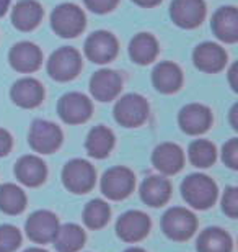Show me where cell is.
Here are the masks:
<instances>
[{"label":"cell","mask_w":238,"mask_h":252,"mask_svg":"<svg viewBox=\"0 0 238 252\" xmlns=\"http://www.w3.org/2000/svg\"><path fill=\"white\" fill-rule=\"evenodd\" d=\"M85 54L96 64L113 61L118 54V39L109 32H95L85 41Z\"/></svg>","instance_id":"7c38bea8"},{"label":"cell","mask_w":238,"mask_h":252,"mask_svg":"<svg viewBox=\"0 0 238 252\" xmlns=\"http://www.w3.org/2000/svg\"><path fill=\"white\" fill-rule=\"evenodd\" d=\"M149 117V103L139 94H128L114 105V118L124 128H137Z\"/></svg>","instance_id":"5b68a950"},{"label":"cell","mask_w":238,"mask_h":252,"mask_svg":"<svg viewBox=\"0 0 238 252\" xmlns=\"http://www.w3.org/2000/svg\"><path fill=\"white\" fill-rule=\"evenodd\" d=\"M85 231L75 223L59 226L53 243L57 252H79L85 244Z\"/></svg>","instance_id":"4316f807"},{"label":"cell","mask_w":238,"mask_h":252,"mask_svg":"<svg viewBox=\"0 0 238 252\" xmlns=\"http://www.w3.org/2000/svg\"><path fill=\"white\" fill-rule=\"evenodd\" d=\"M93 105L87 95L79 92H69L60 97L57 105V113L60 120L67 125L85 123L92 117Z\"/></svg>","instance_id":"9c48e42d"},{"label":"cell","mask_w":238,"mask_h":252,"mask_svg":"<svg viewBox=\"0 0 238 252\" xmlns=\"http://www.w3.org/2000/svg\"><path fill=\"white\" fill-rule=\"evenodd\" d=\"M15 175H17L18 182H22L26 187H39L46 180L48 169L41 158L28 154L18 159L17 165H15Z\"/></svg>","instance_id":"ac0fdd59"},{"label":"cell","mask_w":238,"mask_h":252,"mask_svg":"<svg viewBox=\"0 0 238 252\" xmlns=\"http://www.w3.org/2000/svg\"><path fill=\"white\" fill-rule=\"evenodd\" d=\"M214 34L224 43L238 41V12L235 7H222L212 18Z\"/></svg>","instance_id":"7402d4cb"},{"label":"cell","mask_w":238,"mask_h":252,"mask_svg":"<svg viewBox=\"0 0 238 252\" xmlns=\"http://www.w3.org/2000/svg\"><path fill=\"white\" fill-rule=\"evenodd\" d=\"M152 82L161 94H175L183 84V72L175 63H160L152 72Z\"/></svg>","instance_id":"603a6c76"},{"label":"cell","mask_w":238,"mask_h":252,"mask_svg":"<svg viewBox=\"0 0 238 252\" xmlns=\"http://www.w3.org/2000/svg\"><path fill=\"white\" fill-rule=\"evenodd\" d=\"M178 123L186 134L197 136L206 133L212 125V113L206 105L189 103L181 108L178 115Z\"/></svg>","instance_id":"5bb4252c"},{"label":"cell","mask_w":238,"mask_h":252,"mask_svg":"<svg viewBox=\"0 0 238 252\" xmlns=\"http://www.w3.org/2000/svg\"><path fill=\"white\" fill-rule=\"evenodd\" d=\"M161 229L166 238L176 243H183L194 236L197 229L196 215L183 206H173L161 218Z\"/></svg>","instance_id":"7a4b0ae2"},{"label":"cell","mask_w":238,"mask_h":252,"mask_svg":"<svg viewBox=\"0 0 238 252\" xmlns=\"http://www.w3.org/2000/svg\"><path fill=\"white\" fill-rule=\"evenodd\" d=\"M114 148V133L106 126L100 125L90 131L85 141V149L95 159L108 158Z\"/></svg>","instance_id":"484cf974"},{"label":"cell","mask_w":238,"mask_h":252,"mask_svg":"<svg viewBox=\"0 0 238 252\" xmlns=\"http://www.w3.org/2000/svg\"><path fill=\"white\" fill-rule=\"evenodd\" d=\"M59 229V220L53 211L38 210L29 215V218L25 223V231L29 241L36 244L53 243L55 233Z\"/></svg>","instance_id":"30bf717a"},{"label":"cell","mask_w":238,"mask_h":252,"mask_svg":"<svg viewBox=\"0 0 238 252\" xmlns=\"http://www.w3.org/2000/svg\"><path fill=\"white\" fill-rule=\"evenodd\" d=\"M53 30L62 38H75L85 28V15L74 3H62L51 15Z\"/></svg>","instance_id":"52a82bcc"},{"label":"cell","mask_w":238,"mask_h":252,"mask_svg":"<svg viewBox=\"0 0 238 252\" xmlns=\"http://www.w3.org/2000/svg\"><path fill=\"white\" fill-rule=\"evenodd\" d=\"M134 3H137V5H140V7H155V5H159L161 0H132Z\"/></svg>","instance_id":"f35d334b"},{"label":"cell","mask_w":238,"mask_h":252,"mask_svg":"<svg viewBox=\"0 0 238 252\" xmlns=\"http://www.w3.org/2000/svg\"><path fill=\"white\" fill-rule=\"evenodd\" d=\"M8 3H10V0H0V17H2V15L7 12Z\"/></svg>","instance_id":"ab89813d"},{"label":"cell","mask_w":238,"mask_h":252,"mask_svg":"<svg viewBox=\"0 0 238 252\" xmlns=\"http://www.w3.org/2000/svg\"><path fill=\"white\" fill-rule=\"evenodd\" d=\"M170 15L178 27L186 30L196 28L206 17V3L204 0H173Z\"/></svg>","instance_id":"4fadbf2b"},{"label":"cell","mask_w":238,"mask_h":252,"mask_svg":"<svg viewBox=\"0 0 238 252\" xmlns=\"http://www.w3.org/2000/svg\"><path fill=\"white\" fill-rule=\"evenodd\" d=\"M237 69H238V65L235 64L234 67L230 69V72H229V75H230V84H232V89L235 90H238V84H237Z\"/></svg>","instance_id":"74e56055"},{"label":"cell","mask_w":238,"mask_h":252,"mask_svg":"<svg viewBox=\"0 0 238 252\" xmlns=\"http://www.w3.org/2000/svg\"><path fill=\"white\" fill-rule=\"evenodd\" d=\"M171 196V184L161 175H150L140 185V198L149 206H163Z\"/></svg>","instance_id":"44dd1931"},{"label":"cell","mask_w":238,"mask_h":252,"mask_svg":"<svg viewBox=\"0 0 238 252\" xmlns=\"http://www.w3.org/2000/svg\"><path fill=\"white\" fill-rule=\"evenodd\" d=\"M111 216V208L109 205L103 200L95 198L88 201L87 206L83 210V223L87 224L90 229H101L108 224Z\"/></svg>","instance_id":"4dcf8cb0"},{"label":"cell","mask_w":238,"mask_h":252,"mask_svg":"<svg viewBox=\"0 0 238 252\" xmlns=\"http://www.w3.org/2000/svg\"><path fill=\"white\" fill-rule=\"evenodd\" d=\"M131 59L137 64H150L159 54V43L149 33H139L129 44Z\"/></svg>","instance_id":"83f0119b"},{"label":"cell","mask_w":238,"mask_h":252,"mask_svg":"<svg viewBox=\"0 0 238 252\" xmlns=\"http://www.w3.org/2000/svg\"><path fill=\"white\" fill-rule=\"evenodd\" d=\"M181 195L186 203L196 210H207L215 203L219 189L211 177L204 174H191L181 184Z\"/></svg>","instance_id":"6da1fadb"},{"label":"cell","mask_w":238,"mask_h":252,"mask_svg":"<svg viewBox=\"0 0 238 252\" xmlns=\"http://www.w3.org/2000/svg\"><path fill=\"white\" fill-rule=\"evenodd\" d=\"M192 59H194L196 67L202 72L215 74L225 67L227 53L215 43H202L194 49Z\"/></svg>","instance_id":"d6986e66"},{"label":"cell","mask_w":238,"mask_h":252,"mask_svg":"<svg viewBox=\"0 0 238 252\" xmlns=\"http://www.w3.org/2000/svg\"><path fill=\"white\" fill-rule=\"evenodd\" d=\"M12 146H13V139L12 136L7 129L0 128V158L7 156L10 151H12Z\"/></svg>","instance_id":"d590c367"},{"label":"cell","mask_w":238,"mask_h":252,"mask_svg":"<svg viewBox=\"0 0 238 252\" xmlns=\"http://www.w3.org/2000/svg\"><path fill=\"white\" fill-rule=\"evenodd\" d=\"M8 59L15 70L28 74L39 69V65L43 63V53L36 44L29 41H22L12 48Z\"/></svg>","instance_id":"e0dca14e"},{"label":"cell","mask_w":238,"mask_h":252,"mask_svg":"<svg viewBox=\"0 0 238 252\" xmlns=\"http://www.w3.org/2000/svg\"><path fill=\"white\" fill-rule=\"evenodd\" d=\"M123 89V79L116 70L101 69L90 80V92L98 102H111Z\"/></svg>","instance_id":"9a60e30c"},{"label":"cell","mask_w":238,"mask_h":252,"mask_svg":"<svg viewBox=\"0 0 238 252\" xmlns=\"http://www.w3.org/2000/svg\"><path fill=\"white\" fill-rule=\"evenodd\" d=\"M12 100L15 105L22 108H36L41 105L44 98V89L36 79L25 77L13 84L12 87Z\"/></svg>","instance_id":"ffe728a7"},{"label":"cell","mask_w":238,"mask_h":252,"mask_svg":"<svg viewBox=\"0 0 238 252\" xmlns=\"http://www.w3.org/2000/svg\"><path fill=\"white\" fill-rule=\"evenodd\" d=\"M124 252H145V251L140 248H131V249H126Z\"/></svg>","instance_id":"b9f144b4"},{"label":"cell","mask_w":238,"mask_h":252,"mask_svg":"<svg viewBox=\"0 0 238 252\" xmlns=\"http://www.w3.org/2000/svg\"><path fill=\"white\" fill-rule=\"evenodd\" d=\"M135 187V175L131 169L116 165L108 169L101 179V191L106 198L119 201L124 200L134 191Z\"/></svg>","instance_id":"277c9868"},{"label":"cell","mask_w":238,"mask_h":252,"mask_svg":"<svg viewBox=\"0 0 238 252\" xmlns=\"http://www.w3.org/2000/svg\"><path fill=\"white\" fill-rule=\"evenodd\" d=\"M196 249L197 252H232L234 241L225 229L212 226V228H206L199 234Z\"/></svg>","instance_id":"d4e9b609"},{"label":"cell","mask_w":238,"mask_h":252,"mask_svg":"<svg viewBox=\"0 0 238 252\" xmlns=\"http://www.w3.org/2000/svg\"><path fill=\"white\" fill-rule=\"evenodd\" d=\"M119 0H85V5L95 13H106L111 12Z\"/></svg>","instance_id":"e575fe53"},{"label":"cell","mask_w":238,"mask_h":252,"mask_svg":"<svg viewBox=\"0 0 238 252\" xmlns=\"http://www.w3.org/2000/svg\"><path fill=\"white\" fill-rule=\"evenodd\" d=\"M222 160L230 169H238V139H230L222 148Z\"/></svg>","instance_id":"836d02e7"},{"label":"cell","mask_w":238,"mask_h":252,"mask_svg":"<svg viewBox=\"0 0 238 252\" xmlns=\"http://www.w3.org/2000/svg\"><path fill=\"white\" fill-rule=\"evenodd\" d=\"M150 231V218L140 210L126 211L116 223V233L124 243H139Z\"/></svg>","instance_id":"8fae6325"},{"label":"cell","mask_w":238,"mask_h":252,"mask_svg":"<svg viewBox=\"0 0 238 252\" xmlns=\"http://www.w3.org/2000/svg\"><path fill=\"white\" fill-rule=\"evenodd\" d=\"M152 162L155 169L160 170L165 175L178 174L185 165V153L178 144L175 143H163L157 146L154 154H152Z\"/></svg>","instance_id":"2e32d148"},{"label":"cell","mask_w":238,"mask_h":252,"mask_svg":"<svg viewBox=\"0 0 238 252\" xmlns=\"http://www.w3.org/2000/svg\"><path fill=\"white\" fill-rule=\"evenodd\" d=\"M43 18V7L36 0H22L13 7L12 22L20 32H31Z\"/></svg>","instance_id":"cb8c5ba5"},{"label":"cell","mask_w":238,"mask_h":252,"mask_svg":"<svg viewBox=\"0 0 238 252\" xmlns=\"http://www.w3.org/2000/svg\"><path fill=\"white\" fill-rule=\"evenodd\" d=\"M80 69H82V56L75 48H60L53 53L48 61V72L57 82H67L75 79Z\"/></svg>","instance_id":"8992f818"},{"label":"cell","mask_w":238,"mask_h":252,"mask_svg":"<svg viewBox=\"0 0 238 252\" xmlns=\"http://www.w3.org/2000/svg\"><path fill=\"white\" fill-rule=\"evenodd\" d=\"M22 246V233L13 224H0V252H15Z\"/></svg>","instance_id":"1f68e13d"},{"label":"cell","mask_w":238,"mask_h":252,"mask_svg":"<svg viewBox=\"0 0 238 252\" xmlns=\"http://www.w3.org/2000/svg\"><path fill=\"white\" fill-rule=\"evenodd\" d=\"M222 210L229 218L235 220L238 216V189L229 187L222 196Z\"/></svg>","instance_id":"d6a6232c"},{"label":"cell","mask_w":238,"mask_h":252,"mask_svg":"<svg viewBox=\"0 0 238 252\" xmlns=\"http://www.w3.org/2000/svg\"><path fill=\"white\" fill-rule=\"evenodd\" d=\"M62 131L55 123L48 120H36L29 128L28 143L34 153L51 154L62 144Z\"/></svg>","instance_id":"ba28073f"},{"label":"cell","mask_w":238,"mask_h":252,"mask_svg":"<svg viewBox=\"0 0 238 252\" xmlns=\"http://www.w3.org/2000/svg\"><path fill=\"white\" fill-rule=\"evenodd\" d=\"M238 105H234V108L230 110V122H232V128L238 129Z\"/></svg>","instance_id":"8d00e7d4"},{"label":"cell","mask_w":238,"mask_h":252,"mask_svg":"<svg viewBox=\"0 0 238 252\" xmlns=\"http://www.w3.org/2000/svg\"><path fill=\"white\" fill-rule=\"evenodd\" d=\"M25 252H48V251L43 249V248H29V249H26Z\"/></svg>","instance_id":"60d3db41"},{"label":"cell","mask_w":238,"mask_h":252,"mask_svg":"<svg viewBox=\"0 0 238 252\" xmlns=\"http://www.w3.org/2000/svg\"><path fill=\"white\" fill-rule=\"evenodd\" d=\"M26 208V193L15 184L0 185V211L5 215H20Z\"/></svg>","instance_id":"f1b7e54d"},{"label":"cell","mask_w":238,"mask_h":252,"mask_svg":"<svg viewBox=\"0 0 238 252\" xmlns=\"http://www.w3.org/2000/svg\"><path fill=\"white\" fill-rule=\"evenodd\" d=\"M188 156L192 165L199 169L211 167L217 159L215 146L207 139H196L189 144Z\"/></svg>","instance_id":"f546056e"},{"label":"cell","mask_w":238,"mask_h":252,"mask_svg":"<svg viewBox=\"0 0 238 252\" xmlns=\"http://www.w3.org/2000/svg\"><path fill=\"white\" fill-rule=\"evenodd\" d=\"M96 172L95 167L85 159H72L62 169V184L75 195L88 193L95 187Z\"/></svg>","instance_id":"3957f363"}]
</instances>
